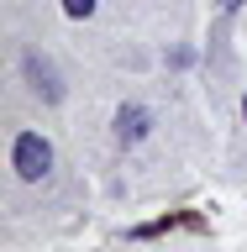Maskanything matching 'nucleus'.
<instances>
[{
    "label": "nucleus",
    "mask_w": 247,
    "mask_h": 252,
    "mask_svg": "<svg viewBox=\"0 0 247 252\" xmlns=\"http://www.w3.org/2000/svg\"><path fill=\"white\" fill-rule=\"evenodd\" d=\"M11 168L27 179V184H37V179H47V168H53V147H47L42 131H21L11 147Z\"/></svg>",
    "instance_id": "obj_1"
},
{
    "label": "nucleus",
    "mask_w": 247,
    "mask_h": 252,
    "mask_svg": "<svg viewBox=\"0 0 247 252\" xmlns=\"http://www.w3.org/2000/svg\"><path fill=\"white\" fill-rule=\"evenodd\" d=\"M221 5H226V11H237V5H242V0H221Z\"/></svg>",
    "instance_id": "obj_5"
},
{
    "label": "nucleus",
    "mask_w": 247,
    "mask_h": 252,
    "mask_svg": "<svg viewBox=\"0 0 247 252\" xmlns=\"http://www.w3.org/2000/svg\"><path fill=\"white\" fill-rule=\"evenodd\" d=\"M242 110H247V100H242Z\"/></svg>",
    "instance_id": "obj_6"
},
{
    "label": "nucleus",
    "mask_w": 247,
    "mask_h": 252,
    "mask_svg": "<svg viewBox=\"0 0 247 252\" xmlns=\"http://www.w3.org/2000/svg\"><path fill=\"white\" fill-rule=\"evenodd\" d=\"M147 126H153V116H147L142 105H121V116H116V137L132 147V142H142V137H147Z\"/></svg>",
    "instance_id": "obj_2"
},
{
    "label": "nucleus",
    "mask_w": 247,
    "mask_h": 252,
    "mask_svg": "<svg viewBox=\"0 0 247 252\" xmlns=\"http://www.w3.org/2000/svg\"><path fill=\"white\" fill-rule=\"evenodd\" d=\"M27 74L37 79V90H42L47 100H58V94H63V84H58V74H53V68H47V63L37 58V53H32V58H27Z\"/></svg>",
    "instance_id": "obj_3"
},
{
    "label": "nucleus",
    "mask_w": 247,
    "mask_h": 252,
    "mask_svg": "<svg viewBox=\"0 0 247 252\" xmlns=\"http://www.w3.org/2000/svg\"><path fill=\"white\" fill-rule=\"evenodd\" d=\"M90 11H95V0H63V16H74V21H84Z\"/></svg>",
    "instance_id": "obj_4"
}]
</instances>
